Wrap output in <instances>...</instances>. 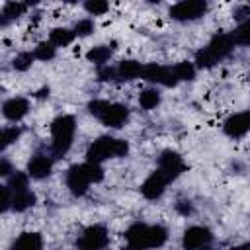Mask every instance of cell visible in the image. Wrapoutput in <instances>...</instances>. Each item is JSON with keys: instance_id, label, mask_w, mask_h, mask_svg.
I'll use <instances>...</instances> for the list:
<instances>
[{"instance_id": "1", "label": "cell", "mask_w": 250, "mask_h": 250, "mask_svg": "<svg viewBox=\"0 0 250 250\" xmlns=\"http://www.w3.org/2000/svg\"><path fill=\"white\" fill-rule=\"evenodd\" d=\"M123 236L127 240V246H131L133 250H156L168 242L170 232L160 223L137 221L125 229Z\"/></svg>"}, {"instance_id": "2", "label": "cell", "mask_w": 250, "mask_h": 250, "mask_svg": "<svg viewBox=\"0 0 250 250\" xmlns=\"http://www.w3.org/2000/svg\"><path fill=\"white\" fill-rule=\"evenodd\" d=\"M104 178H105V172H104L102 164L84 160L80 164H72L64 172V186L74 197H84L88 193L90 186L100 184Z\"/></svg>"}, {"instance_id": "3", "label": "cell", "mask_w": 250, "mask_h": 250, "mask_svg": "<svg viewBox=\"0 0 250 250\" xmlns=\"http://www.w3.org/2000/svg\"><path fill=\"white\" fill-rule=\"evenodd\" d=\"M234 47H236V41H234L232 33L217 31V33L207 41V45L201 47V49L195 53L193 62H195L197 70H199V68H205V70H207V68H213V66H217L219 62H223L227 57H230V53L234 51Z\"/></svg>"}, {"instance_id": "4", "label": "cell", "mask_w": 250, "mask_h": 250, "mask_svg": "<svg viewBox=\"0 0 250 250\" xmlns=\"http://www.w3.org/2000/svg\"><path fill=\"white\" fill-rule=\"evenodd\" d=\"M76 117L72 113H61L51 121V154L53 158L66 156L76 137Z\"/></svg>"}, {"instance_id": "5", "label": "cell", "mask_w": 250, "mask_h": 250, "mask_svg": "<svg viewBox=\"0 0 250 250\" xmlns=\"http://www.w3.org/2000/svg\"><path fill=\"white\" fill-rule=\"evenodd\" d=\"M129 150H131L129 141L119 139V137H111V135H102L88 145L86 160L96 162V164H104L105 160H111V158H125L129 154Z\"/></svg>"}, {"instance_id": "6", "label": "cell", "mask_w": 250, "mask_h": 250, "mask_svg": "<svg viewBox=\"0 0 250 250\" xmlns=\"http://www.w3.org/2000/svg\"><path fill=\"white\" fill-rule=\"evenodd\" d=\"M207 12H209V2L205 0H180L170 6L168 16L178 23H191L205 18Z\"/></svg>"}, {"instance_id": "7", "label": "cell", "mask_w": 250, "mask_h": 250, "mask_svg": "<svg viewBox=\"0 0 250 250\" xmlns=\"http://www.w3.org/2000/svg\"><path fill=\"white\" fill-rule=\"evenodd\" d=\"M109 229L102 223L88 225L76 238L78 250H105L109 246Z\"/></svg>"}, {"instance_id": "8", "label": "cell", "mask_w": 250, "mask_h": 250, "mask_svg": "<svg viewBox=\"0 0 250 250\" xmlns=\"http://www.w3.org/2000/svg\"><path fill=\"white\" fill-rule=\"evenodd\" d=\"M156 170H160L166 180L172 184L176 182L184 172H188V164L184 160V156L178 152V150H172V148H164L158 158H156Z\"/></svg>"}, {"instance_id": "9", "label": "cell", "mask_w": 250, "mask_h": 250, "mask_svg": "<svg viewBox=\"0 0 250 250\" xmlns=\"http://www.w3.org/2000/svg\"><path fill=\"white\" fill-rule=\"evenodd\" d=\"M141 80H145L148 86H164V88H174L178 86V80L172 72V64H160V62H146L143 64V74Z\"/></svg>"}, {"instance_id": "10", "label": "cell", "mask_w": 250, "mask_h": 250, "mask_svg": "<svg viewBox=\"0 0 250 250\" xmlns=\"http://www.w3.org/2000/svg\"><path fill=\"white\" fill-rule=\"evenodd\" d=\"M182 250H201L213 244V230L205 225H189L180 238Z\"/></svg>"}, {"instance_id": "11", "label": "cell", "mask_w": 250, "mask_h": 250, "mask_svg": "<svg viewBox=\"0 0 250 250\" xmlns=\"http://www.w3.org/2000/svg\"><path fill=\"white\" fill-rule=\"evenodd\" d=\"M31 111V102L25 96H10L2 102V115L8 123L18 125Z\"/></svg>"}, {"instance_id": "12", "label": "cell", "mask_w": 250, "mask_h": 250, "mask_svg": "<svg viewBox=\"0 0 250 250\" xmlns=\"http://www.w3.org/2000/svg\"><path fill=\"white\" fill-rule=\"evenodd\" d=\"M129 119H131L129 105H125L121 102H109L98 121L102 125H105L107 129H121V127H125L129 123Z\"/></svg>"}, {"instance_id": "13", "label": "cell", "mask_w": 250, "mask_h": 250, "mask_svg": "<svg viewBox=\"0 0 250 250\" xmlns=\"http://www.w3.org/2000/svg\"><path fill=\"white\" fill-rule=\"evenodd\" d=\"M168 180L166 176L160 172V170H152L139 186V191L141 195L146 199V201H158L164 193H166V188H168Z\"/></svg>"}, {"instance_id": "14", "label": "cell", "mask_w": 250, "mask_h": 250, "mask_svg": "<svg viewBox=\"0 0 250 250\" xmlns=\"http://www.w3.org/2000/svg\"><path fill=\"white\" fill-rule=\"evenodd\" d=\"M223 133L229 139H234V141L250 135V109H242V111L230 113L223 121Z\"/></svg>"}, {"instance_id": "15", "label": "cell", "mask_w": 250, "mask_h": 250, "mask_svg": "<svg viewBox=\"0 0 250 250\" xmlns=\"http://www.w3.org/2000/svg\"><path fill=\"white\" fill-rule=\"evenodd\" d=\"M53 168H55V160H53V154H47V152H35L31 154V158L27 160V166H25V172L31 180L35 182H43L47 180L51 174H53Z\"/></svg>"}, {"instance_id": "16", "label": "cell", "mask_w": 250, "mask_h": 250, "mask_svg": "<svg viewBox=\"0 0 250 250\" xmlns=\"http://www.w3.org/2000/svg\"><path fill=\"white\" fill-rule=\"evenodd\" d=\"M43 246H45V240H43L41 232L23 230L12 240L10 250H43Z\"/></svg>"}, {"instance_id": "17", "label": "cell", "mask_w": 250, "mask_h": 250, "mask_svg": "<svg viewBox=\"0 0 250 250\" xmlns=\"http://www.w3.org/2000/svg\"><path fill=\"white\" fill-rule=\"evenodd\" d=\"M115 70H117V82H133L141 78L143 64L135 59H123L115 64Z\"/></svg>"}, {"instance_id": "18", "label": "cell", "mask_w": 250, "mask_h": 250, "mask_svg": "<svg viewBox=\"0 0 250 250\" xmlns=\"http://www.w3.org/2000/svg\"><path fill=\"white\" fill-rule=\"evenodd\" d=\"M29 8H31L29 2H6L0 10V27H6L10 21L25 16Z\"/></svg>"}, {"instance_id": "19", "label": "cell", "mask_w": 250, "mask_h": 250, "mask_svg": "<svg viewBox=\"0 0 250 250\" xmlns=\"http://www.w3.org/2000/svg\"><path fill=\"white\" fill-rule=\"evenodd\" d=\"M111 57H113V47L111 45H94V47H90L86 51V61L92 62L98 68L107 66Z\"/></svg>"}, {"instance_id": "20", "label": "cell", "mask_w": 250, "mask_h": 250, "mask_svg": "<svg viewBox=\"0 0 250 250\" xmlns=\"http://www.w3.org/2000/svg\"><path fill=\"white\" fill-rule=\"evenodd\" d=\"M76 39V33L72 27H66V25H57L49 31V41L57 47V49H64V47H70Z\"/></svg>"}, {"instance_id": "21", "label": "cell", "mask_w": 250, "mask_h": 250, "mask_svg": "<svg viewBox=\"0 0 250 250\" xmlns=\"http://www.w3.org/2000/svg\"><path fill=\"white\" fill-rule=\"evenodd\" d=\"M137 102H139V107H141V109L152 111V109H156V107L162 104V94H160V90H158L156 86H146L145 90L139 92Z\"/></svg>"}, {"instance_id": "22", "label": "cell", "mask_w": 250, "mask_h": 250, "mask_svg": "<svg viewBox=\"0 0 250 250\" xmlns=\"http://www.w3.org/2000/svg\"><path fill=\"white\" fill-rule=\"evenodd\" d=\"M35 203H37V195L31 188L23 189V191H18V193H12V211H16V213H25Z\"/></svg>"}, {"instance_id": "23", "label": "cell", "mask_w": 250, "mask_h": 250, "mask_svg": "<svg viewBox=\"0 0 250 250\" xmlns=\"http://www.w3.org/2000/svg\"><path fill=\"white\" fill-rule=\"evenodd\" d=\"M172 72H174L178 84L180 82H193L197 76V66L193 61H180V62L172 64Z\"/></svg>"}, {"instance_id": "24", "label": "cell", "mask_w": 250, "mask_h": 250, "mask_svg": "<svg viewBox=\"0 0 250 250\" xmlns=\"http://www.w3.org/2000/svg\"><path fill=\"white\" fill-rule=\"evenodd\" d=\"M21 135H23V129L20 125H4L2 127V133H0V141H2L0 143V148H2V152H6L8 146H12L14 143H18Z\"/></svg>"}, {"instance_id": "25", "label": "cell", "mask_w": 250, "mask_h": 250, "mask_svg": "<svg viewBox=\"0 0 250 250\" xmlns=\"http://www.w3.org/2000/svg\"><path fill=\"white\" fill-rule=\"evenodd\" d=\"M33 55H35V61H41V62H51L55 61L57 57V47L45 39V41H39L35 47H33Z\"/></svg>"}, {"instance_id": "26", "label": "cell", "mask_w": 250, "mask_h": 250, "mask_svg": "<svg viewBox=\"0 0 250 250\" xmlns=\"http://www.w3.org/2000/svg\"><path fill=\"white\" fill-rule=\"evenodd\" d=\"M29 176L27 172H21V170H16L8 180H6V186L10 188L12 193H18V191H23V189H29Z\"/></svg>"}, {"instance_id": "27", "label": "cell", "mask_w": 250, "mask_h": 250, "mask_svg": "<svg viewBox=\"0 0 250 250\" xmlns=\"http://www.w3.org/2000/svg\"><path fill=\"white\" fill-rule=\"evenodd\" d=\"M35 62V55L33 51H20L14 59H12V68L16 72H27Z\"/></svg>"}, {"instance_id": "28", "label": "cell", "mask_w": 250, "mask_h": 250, "mask_svg": "<svg viewBox=\"0 0 250 250\" xmlns=\"http://www.w3.org/2000/svg\"><path fill=\"white\" fill-rule=\"evenodd\" d=\"M84 12L88 14V18H94V16H104L109 12V4L105 0H86L82 4Z\"/></svg>"}, {"instance_id": "29", "label": "cell", "mask_w": 250, "mask_h": 250, "mask_svg": "<svg viewBox=\"0 0 250 250\" xmlns=\"http://www.w3.org/2000/svg\"><path fill=\"white\" fill-rule=\"evenodd\" d=\"M72 29H74V33H76V37H90L92 33H94V29H96V21H94V18H80L74 25H72Z\"/></svg>"}, {"instance_id": "30", "label": "cell", "mask_w": 250, "mask_h": 250, "mask_svg": "<svg viewBox=\"0 0 250 250\" xmlns=\"http://www.w3.org/2000/svg\"><path fill=\"white\" fill-rule=\"evenodd\" d=\"M174 209H176V213H178V215H182V217H191V215L195 213L193 201H191V199H188V197H180V199L174 203Z\"/></svg>"}, {"instance_id": "31", "label": "cell", "mask_w": 250, "mask_h": 250, "mask_svg": "<svg viewBox=\"0 0 250 250\" xmlns=\"http://www.w3.org/2000/svg\"><path fill=\"white\" fill-rule=\"evenodd\" d=\"M98 80H100V82H117L115 64H107V66L98 68Z\"/></svg>"}, {"instance_id": "32", "label": "cell", "mask_w": 250, "mask_h": 250, "mask_svg": "<svg viewBox=\"0 0 250 250\" xmlns=\"http://www.w3.org/2000/svg\"><path fill=\"white\" fill-rule=\"evenodd\" d=\"M232 18H234V21H238V25L248 21L250 20V4H236L232 10Z\"/></svg>"}, {"instance_id": "33", "label": "cell", "mask_w": 250, "mask_h": 250, "mask_svg": "<svg viewBox=\"0 0 250 250\" xmlns=\"http://www.w3.org/2000/svg\"><path fill=\"white\" fill-rule=\"evenodd\" d=\"M0 191H2V205H0V211L2 213H8V211H12V191H10V188L4 184V186H0Z\"/></svg>"}, {"instance_id": "34", "label": "cell", "mask_w": 250, "mask_h": 250, "mask_svg": "<svg viewBox=\"0 0 250 250\" xmlns=\"http://www.w3.org/2000/svg\"><path fill=\"white\" fill-rule=\"evenodd\" d=\"M14 172H16V168L12 166V162L8 160V156H2V158H0V176H2L4 180H8Z\"/></svg>"}, {"instance_id": "35", "label": "cell", "mask_w": 250, "mask_h": 250, "mask_svg": "<svg viewBox=\"0 0 250 250\" xmlns=\"http://www.w3.org/2000/svg\"><path fill=\"white\" fill-rule=\"evenodd\" d=\"M49 92H51V88H49V86H43V88H39L37 92H33V96L39 98V100H45V98H49Z\"/></svg>"}, {"instance_id": "36", "label": "cell", "mask_w": 250, "mask_h": 250, "mask_svg": "<svg viewBox=\"0 0 250 250\" xmlns=\"http://www.w3.org/2000/svg\"><path fill=\"white\" fill-rule=\"evenodd\" d=\"M227 250H250V242H242V244H234V246H230V248H227Z\"/></svg>"}, {"instance_id": "37", "label": "cell", "mask_w": 250, "mask_h": 250, "mask_svg": "<svg viewBox=\"0 0 250 250\" xmlns=\"http://www.w3.org/2000/svg\"><path fill=\"white\" fill-rule=\"evenodd\" d=\"M230 166H232V170H240V174H242V172H244V166H242V164H240V162H238V160H234V162H232V164H230Z\"/></svg>"}, {"instance_id": "38", "label": "cell", "mask_w": 250, "mask_h": 250, "mask_svg": "<svg viewBox=\"0 0 250 250\" xmlns=\"http://www.w3.org/2000/svg\"><path fill=\"white\" fill-rule=\"evenodd\" d=\"M201 250H217L213 244H209V246H205V248H201Z\"/></svg>"}, {"instance_id": "39", "label": "cell", "mask_w": 250, "mask_h": 250, "mask_svg": "<svg viewBox=\"0 0 250 250\" xmlns=\"http://www.w3.org/2000/svg\"><path fill=\"white\" fill-rule=\"evenodd\" d=\"M121 250H133V248H131V246H125V248H121Z\"/></svg>"}, {"instance_id": "40", "label": "cell", "mask_w": 250, "mask_h": 250, "mask_svg": "<svg viewBox=\"0 0 250 250\" xmlns=\"http://www.w3.org/2000/svg\"><path fill=\"white\" fill-rule=\"evenodd\" d=\"M76 250H78V248H76Z\"/></svg>"}]
</instances>
